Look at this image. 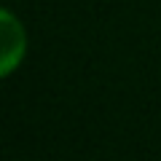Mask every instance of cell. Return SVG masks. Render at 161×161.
Returning a JSON list of instances; mask_svg holds the SVG:
<instances>
[{"mask_svg":"<svg viewBox=\"0 0 161 161\" xmlns=\"http://www.w3.org/2000/svg\"><path fill=\"white\" fill-rule=\"evenodd\" d=\"M0 30H3L0 32V75L8 78L24 59L27 35H24L22 22L14 16L11 8H3V14H0Z\"/></svg>","mask_w":161,"mask_h":161,"instance_id":"1","label":"cell"}]
</instances>
